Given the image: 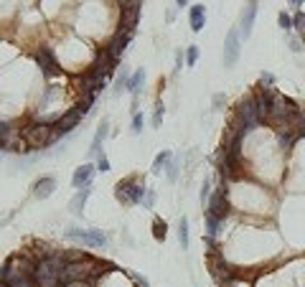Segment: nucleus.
<instances>
[{"instance_id":"1","label":"nucleus","mask_w":305,"mask_h":287,"mask_svg":"<svg viewBox=\"0 0 305 287\" xmlns=\"http://www.w3.org/2000/svg\"><path fill=\"white\" fill-rule=\"evenodd\" d=\"M107 270H110L107 262H97L92 257H81L76 262H67V267H64V282H89V280H97Z\"/></svg>"},{"instance_id":"2","label":"nucleus","mask_w":305,"mask_h":287,"mask_svg":"<svg viewBox=\"0 0 305 287\" xmlns=\"http://www.w3.org/2000/svg\"><path fill=\"white\" fill-rule=\"evenodd\" d=\"M20 135H23V140H26V145H28L31 150H43L56 135H61V132H59L56 127H51V125L38 122V125H28L23 132H20Z\"/></svg>"},{"instance_id":"3","label":"nucleus","mask_w":305,"mask_h":287,"mask_svg":"<svg viewBox=\"0 0 305 287\" xmlns=\"http://www.w3.org/2000/svg\"><path fill=\"white\" fill-rule=\"evenodd\" d=\"M236 122L244 130H254L257 125H262V117H259L257 109V99H244L236 104Z\"/></svg>"},{"instance_id":"4","label":"nucleus","mask_w":305,"mask_h":287,"mask_svg":"<svg viewBox=\"0 0 305 287\" xmlns=\"http://www.w3.org/2000/svg\"><path fill=\"white\" fill-rule=\"evenodd\" d=\"M67 239L79 241V244H86V247H104L107 244V234L99 229H69Z\"/></svg>"},{"instance_id":"5","label":"nucleus","mask_w":305,"mask_h":287,"mask_svg":"<svg viewBox=\"0 0 305 287\" xmlns=\"http://www.w3.org/2000/svg\"><path fill=\"white\" fill-rule=\"evenodd\" d=\"M120 33H130L133 36L135 26H138V10H140V3L138 0H125L120 5Z\"/></svg>"},{"instance_id":"6","label":"nucleus","mask_w":305,"mask_h":287,"mask_svg":"<svg viewBox=\"0 0 305 287\" xmlns=\"http://www.w3.org/2000/svg\"><path fill=\"white\" fill-rule=\"evenodd\" d=\"M117 198L122 204H138V201H143V196H145V188L138 183V181H122L120 186H117Z\"/></svg>"},{"instance_id":"7","label":"nucleus","mask_w":305,"mask_h":287,"mask_svg":"<svg viewBox=\"0 0 305 287\" xmlns=\"http://www.w3.org/2000/svg\"><path fill=\"white\" fill-rule=\"evenodd\" d=\"M239 33H236V28H229V33H227V41H224V66L227 69H231V66L239 61Z\"/></svg>"},{"instance_id":"8","label":"nucleus","mask_w":305,"mask_h":287,"mask_svg":"<svg viewBox=\"0 0 305 287\" xmlns=\"http://www.w3.org/2000/svg\"><path fill=\"white\" fill-rule=\"evenodd\" d=\"M33 59L38 61V66L43 69V74H46V76H56V74L61 72L59 64H56V56H54L51 49H46V46L36 49V51H33Z\"/></svg>"},{"instance_id":"9","label":"nucleus","mask_w":305,"mask_h":287,"mask_svg":"<svg viewBox=\"0 0 305 287\" xmlns=\"http://www.w3.org/2000/svg\"><path fill=\"white\" fill-rule=\"evenodd\" d=\"M209 211L214 216H227L229 214V198H227V188H216L214 196L209 198Z\"/></svg>"},{"instance_id":"10","label":"nucleus","mask_w":305,"mask_h":287,"mask_svg":"<svg viewBox=\"0 0 305 287\" xmlns=\"http://www.w3.org/2000/svg\"><path fill=\"white\" fill-rule=\"evenodd\" d=\"M81 109L79 107H74V109H69V112H64L59 120H56V130L59 132H69V130H74L76 125H79V120H81Z\"/></svg>"},{"instance_id":"11","label":"nucleus","mask_w":305,"mask_h":287,"mask_svg":"<svg viewBox=\"0 0 305 287\" xmlns=\"http://www.w3.org/2000/svg\"><path fill=\"white\" fill-rule=\"evenodd\" d=\"M211 275L219 280V282H229V277L234 275V270H229V264L219 257V252H214V259H211Z\"/></svg>"},{"instance_id":"12","label":"nucleus","mask_w":305,"mask_h":287,"mask_svg":"<svg viewBox=\"0 0 305 287\" xmlns=\"http://www.w3.org/2000/svg\"><path fill=\"white\" fill-rule=\"evenodd\" d=\"M94 165H81V168H76L74 170V175H72V186L74 188H84V186H89L92 183V178H94Z\"/></svg>"},{"instance_id":"13","label":"nucleus","mask_w":305,"mask_h":287,"mask_svg":"<svg viewBox=\"0 0 305 287\" xmlns=\"http://www.w3.org/2000/svg\"><path fill=\"white\" fill-rule=\"evenodd\" d=\"M54 191H56V178H54V175L38 178V181H36V186H33V196H36V198H49Z\"/></svg>"},{"instance_id":"14","label":"nucleus","mask_w":305,"mask_h":287,"mask_svg":"<svg viewBox=\"0 0 305 287\" xmlns=\"http://www.w3.org/2000/svg\"><path fill=\"white\" fill-rule=\"evenodd\" d=\"M89 186H92V183H89ZM89 186H84V188H81V191H79V193L72 198L69 211H72L74 216H81V214H84V204H86V198H89V191H92Z\"/></svg>"},{"instance_id":"15","label":"nucleus","mask_w":305,"mask_h":287,"mask_svg":"<svg viewBox=\"0 0 305 287\" xmlns=\"http://www.w3.org/2000/svg\"><path fill=\"white\" fill-rule=\"evenodd\" d=\"M130 38H133L130 33H120V31H117V36L112 38V43H110V46H107V51H110V56H112V59H117V56H120V54L127 49Z\"/></svg>"},{"instance_id":"16","label":"nucleus","mask_w":305,"mask_h":287,"mask_svg":"<svg viewBox=\"0 0 305 287\" xmlns=\"http://www.w3.org/2000/svg\"><path fill=\"white\" fill-rule=\"evenodd\" d=\"M0 147H5V150H10V152H23V150H28L23 135H15L13 130H10V135L3 140V145H0Z\"/></svg>"},{"instance_id":"17","label":"nucleus","mask_w":305,"mask_h":287,"mask_svg":"<svg viewBox=\"0 0 305 287\" xmlns=\"http://www.w3.org/2000/svg\"><path fill=\"white\" fill-rule=\"evenodd\" d=\"M254 18H257V0H252V3L247 5V10L242 13V36H249L252 33Z\"/></svg>"},{"instance_id":"18","label":"nucleus","mask_w":305,"mask_h":287,"mask_svg":"<svg viewBox=\"0 0 305 287\" xmlns=\"http://www.w3.org/2000/svg\"><path fill=\"white\" fill-rule=\"evenodd\" d=\"M143 86H145V69H138L133 76L127 79V89L133 92V94H140Z\"/></svg>"},{"instance_id":"19","label":"nucleus","mask_w":305,"mask_h":287,"mask_svg":"<svg viewBox=\"0 0 305 287\" xmlns=\"http://www.w3.org/2000/svg\"><path fill=\"white\" fill-rule=\"evenodd\" d=\"M204 23H206V8L204 5H193V10H191V28L201 31Z\"/></svg>"},{"instance_id":"20","label":"nucleus","mask_w":305,"mask_h":287,"mask_svg":"<svg viewBox=\"0 0 305 287\" xmlns=\"http://www.w3.org/2000/svg\"><path fill=\"white\" fill-rule=\"evenodd\" d=\"M216 234H219V216L206 211V239H214Z\"/></svg>"},{"instance_id":"21","label":"nucleus","mask_w":305,"mask_h":287,"mask_svg":"<svg viewBox=\"0 0 305 287\" xmlns=\"http://www.w3.org/2000/svg\"><path fill=\"white\" fill-rule=\"evenodd\" d=\"M152 236H155L158 241H165V236H168V226H165V221L160 216L152 218Z\"/></svg>"},{"instance_id":"22","label":"nucleus","mask_w":305,"mask_h":287,"mask_svg":"<svg viewBox=\"0 0 305 287\" xmlns=\"http://www.w3.org/2000/svg\"><path fill=\"white\" fill-rule=\"evenodd\" d=\"M170 158H173V152H170V150H163L160 155L155 158V163H152V173H160V170L168 165V160H170Z\"/></svg>"},{"instance_id":"23","label":"nucleus","mask_w":305,"mask_h":287,"mask_svg":"<svg viewBox=\"0 0 305 287\" xmlns=\"http://www.w3.org/2000/svg\"><path fill=\"white\" fill-rule=\"evenodd\" d=\"M178 241H181L183 249L188 247V218H181L178 221Z\"/></svg>"},{"instance_id":"24","label":"nucleus","mask_w":305,"mask_h":287,"mask_svg":"<svg viewBox=\"0 0 305 287\" xmlns=\"http://www.w3.org/2000/svg\"><path fill=\"white\" fill-rule=\"evenodd\" d=\"M165 173H168V181H176V178H178V158H176V155H173V158L168 160Z\"/></svg>"},{"instance_id":"25","label":"nucleus","mask_w":305,"mask_h":287,"mask_svg":"<svg viewBox=\"0 0 305 287\" xmlns=\"http://www.w3.org/2000/svg\"><path fill=\"white\" fill-rule=\"evenodd\" d=\"M122 89H127V74H125V72H120V74H117V79H115V89H112V94H120Z\"/></svg>"},{"instance_id":"26","label":"nucleus","mask_w":305,"mask_h":287,"mask_svg":"<svg viewBox=\"0 0 305 287\" xmlns=\"http://www.w3.org/2000/svg\"><path fill=\"white\" fill-rule=\"evenodd\" d=\"M196 61H199V46H191V49L186 51V64H188V66H193Z\"/></svg>"},{"instance_id":"27","label":"nucleus","mask_w":305,"mask_h":287,"mask_svg":"<svg viewBox=\"0 0 305 287\" xmlns=\"http://www.w3.org/2000/svg\"><path fill=\"white\" fill-rule=\"evenodd\" d=\"M262 89H267V92H272V89H275V76H272L270 72H265V74H262Z\"/></svg>"},{"instance_id":"28","label":"nucleus","mask_w":305,"mask_h":287,"mask_svg":"<svg viewBox=\"0 0 305 287\" xmlns=\"http://www.w3.org/2000/svg\"><path fill=\"white\" fill-rule=\"evenodd\" d=\"M160 120H163V104L155 102V112H152V127H160Z\"/></svg>"},{"instance_id":"29","label":"nucleus","mask_w":305,"mask_h":287,"mask_svg":"<svg viewBox=\"0 0 305 287\" xmlns=\"http://www.w3.org/2000/svg\"><path fill=\"white\" fill-rule=\"evenodd\" d=\"M143 122H145V120H143V115L138 112V115L133 117V125H130V127H133V135H140V132H143Z\"/></svg>"},{"instance_id":"30","label":"nucleus","mask_w":305,"mask_h":287,"mask_svg":"<svg viewBox=\"0 0 305 287\" xmlns=\"http://www.w3.org/2000/svg\"><path fill=\"white\" fill-rule=\"evenodd\" d=\"M143 206H145V209H152V206H155V191H145V196H143Z\"/></svg>"},{"instance_id":"31","label":"nucleus","mask_w":305,"mask_h":287,"mask_svg":"<svg viewBox=\"0 0 305 287\" xmlns=\"http://www.w3.org/2000/svg\"><path fill=\"white\" fill-rule=\"evenodd\" d=\"M293 23L303 31V28H305V13H300V10H298V13H295V18H293Z\"/></svg>"},{"instance_id":"32","label":"nucleus","mask_w":305,"mask_h":287,"mask_svg":"<svg viewBox=\"0 0 305 287\" xmlns=\"http://www.w3.org/2000/svg\"><path fill=\"white\" fill-rule=\"evenodd\" d=\"M10 135V125H5V122H0V145H3V140Z\"/></svg>"},{"instance_id":"33","label":"nucleus","mask_w":305,"mask_h":287,"mask_svg":"<svg viewBox=\"0 0 305 287\" xmlns=\"http://www.w3.org/2000/svg\"><path fill=\"white\" fill-rule=\"evenodd\" d=\"M280 26H282V28H290V26H293V18H290L288 13H280Z\"/></svg>"},{"instance_id":"34","label":"nucleus","mask_w":305,"mask_h":287,"mask_svg":"<svg viewBox=\"0 0 305 287\" xmlns=\"http://www.w3.org/2000/svg\"><path fill=\"white\" fill-rule=\"evenodd\" d=\"M201 198H204V201H209V198H211V181H206V183H204V188H201Z\"/></svg>"},{"instance_id":"35","label":"nucleus","mask_w":305,"mask_h":287,"mask_svg":"<svg viewBox=\"0 0 305 287\" xmlns=\"http://www.w3.org/2000/svg\"><path fill=\"white\" fill-rule=\"evenodd\" d=\"M97 168H99V170H110V163H107V158H104V155H99V158H97Z\"/></svg>"},{"instance_id":"36","label":"nucleus","mask_w":305,"mask_h":287,"mask_svg":"<svg viewBox=\"0 0 305 287\" xmlns=\"http://www.w3.org/2000/svg\"><path fill=\"white\" fill-rule=\"evenodd\" d=\"M130 277H133L140 287H148V280H145V277H140V275H135V272H130Z\"/></svg>"},{"instance_id":"37","label":"nucleus","mask_w":305,"mask_h":287,"mask_svg":"<svg viewBox=\"0 0 305 287\" xmlns=\"http://www.w3.org/2000/svg\"><path fill=\"white\" fill-rule=\"evenodd\" d=\"M288 3H290V8H295V10H298V8L305 3V0H288Z\"/></svg>"},{"instance_id":"38","label":"nucleus","mask_w":305,"mask_h":287,"mask_svg":"<svg viewBox=\"0 0 305 287\" xmlns=\"http://www.w3.org/2000/svg\"><path fill=\"white\" fill-rule=\"evenodd\" d=\"M67 287H89V282H67Z\"/></svg>"},{"instance_id":"39","label":"nucleus","mask_w":305,"mask_h":287,"mask_svg":"<svg viewBox=\"0 0 305 287\" xmlns=\"http://www.w3.org/2000/svg\"><path fill=\"white\" fill-rule=\"evenodd\" d=\"M222 102H224V94H216L214 97V107H222Z\"/></svg>"},{"instance_id":"40","label":"nucleus","mask_w":305,"mask_h":287,"mask_svg":"<svg viewBox=\"0 0 305 287\" xmlns=\"http://www.w3.org/2000/svg\"><path fill=\"white\" fill-rule=\"evenodd\" d=\"M176 3H178V5H186V3H188V0H176Z\"/></svg>"},{"instance_id":"41","label":"nucleus","mask_w":305,"mask_h":287,"mask_svg":"<svg viewBox=\"0 0 305 287\" xmlns=\"http://www.w3.org/2000/svg\"><path fill=\"white\" fill-rule=\"evenodd\" d=\"M222 287H234V285L231 282H222Z\"/></svg>"}]
</instances>
